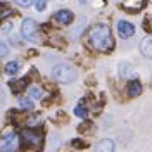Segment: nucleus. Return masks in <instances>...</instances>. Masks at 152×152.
Returning <instances> with one entry per match:
<instances>
[{
    "label": "nucleus",
    "instance_id": "nucleus-1",
    "mask_svg": "<svg viewBox=\"0 0 152 152\" xmlns=\"http://www.w3.org/2000/svg\"><path fill=\"white\" fill-rule=\"evenodd\" d=\"M88 42L99 52H109L114 47L113 33H111V28L107 24H95L94 28H90Z\"/></svg>",
    "mask_w": 152,
    "mask_h": 152
},
{
    "label": "nucleus",
    "instance_id": "nucleus-2",
    "mask_svg": "<svg viewBox=\"0 0 152 152\" xmlns=\"http://www.w3.org/2000/svg\"><path fill=\"white\" fill-rule=\"evenodd\" d=\"M52 76L56 78V81H59V83H73L78 75H76V69L71 64L61 62V64H56L54 66Z\"/></svg>",
    "mask_w": 152,
    "mask_h": 152
},
{
    "label": "nucleus",
    "instance_id": "nucleus-3",
    "mask_svg": "<svg viewBox=\"0 0 152 152\" xmlns=\"http://www.w3.org/2000/svg\"><path fill=\"white\" fill-rule=\"evenodd\" d=\"M21 35L29 40V42H37L38 40V24L33 19H24L21 24Z\"/></svg>",
    "mask_w": 152,
    "mask_h": 152
},
{
    "label": "nucleus",
    "instance_id": "nucleus-4",
    "mask_svg": "<svg viewBox=\"0 0 152 152\" xmlns=\"http://www.w3.org/2000/svg\"><path fill=\"white\" fill-rule=\"evenodd\" d=\"M21 137H23V140L26 142V145H29V147H40L42 142H43L42 135L38 132H35V130H24Z\"/></svg>",
    "mask_w": 152,
    "mask_h": 152
},
{
    "label": "nucleus",
    "instance_id": "nucleus-5",
    "mask_svg": "<svg viewBox=\"0 0 152 152\" xmlns=\"http://www.w3.org/2000/svg\"><path fill=\"white\" fill-rule=\"evenodd\" d=\"M118 33H119L121 38H132L135 35V26L132 23L121 19V21H118Z\"/></svg>",
    "mask_w": 152,
    "mask_h": 152
},
{
    "label": "nucleus",
    "instance_id": "nucleus-6",
    "mask_svg": "<svg viewBox=\"0 0 152 152\" xmlns=\"http://www.w3.org/2000/svg\"><path fill=\"white\" fill-rule=\"evenodd\" d=\"M143 5H145V0H124L123 4L124 10H128L132 14H137L138 10H142Z\"/></svg>",
    "mask_w": 152,
    "mask_h": 152
},
{
    "label": "nucleus",
    "instance_id": "nucleus-7",
    "mask_svg": "<svg viewBox=\"0 0 152 152\" xmlns=\"http://www.w3.org/2000/svg\"><path fill=\"white\" fill-rule=\"evenodd\" d=\"M16 147H18V137H16L14 133L7 135V137L2 140V143H0V151H14Z\"/></svg>",
    "mask_w": 152,
    "mask_h": 152
},
{
    "label": "nucleus",
    "instance_id": "nucleus-8",
    "mask_svg": "<svg viewBox=\"0 0 152 152\" xmlns=\"http://www.w3.org/2000/svg\"><path fill=\"white\" fill-rule=\"evenodd\" d=\"M56 19L59 21V23H62V24H69V23H73V19H75V16H73V12L67 9H61L56 12Z\"/></svg>",
    "mask_w": 152,
    "mask_h": 152
},
{
    "label": "nucleus",
    "instance_id": "nucleus-9",
    "mask_svg": "<svg viewBox=\"0 0 152 152\" xmlns=\"http://www.w3.org/2000/svg\"><path fill=\"white\" fill-rule=\"evenodd\" d=\"M140 52L143 57L152 59V37H145L140 43Z\"/></svg>",
    "mask_w": 152,
    "mask_h": 152
},
{
    "label": "nucleus",
    "instance_id": "nucleus-10",
    "mask_svg": "<svg viewBox=\"0 0 152 152\" xmlns=\"http://www.w3.org/2000/svg\"><path fill=\"white\" fill-rule=\"evenodd\" d=\"M95 151L99 152H113L114 151V142L111 138H104V140H100V142L95 145Z\"/></svg>",
    "mask_w": 152,
    "mask_h": 152
},
{
    "label": "nucleus",
    "instance_id": "nucleus-11",
    "mask_svg": "<svg viewBox=\"0 0 152 152\" xmlns=\"http://www.w3.org/2000/svg\"><path fill=\"white\" fill-rule=\"evenodd\" d=\"M142 94V85H140V81L138 80H133L128 83V95L130 97H138V95Z\"/></svg>",
    "mask_w": 152,
    "mask_h": 152
},
{
    "label": "nucleus",
    "instance_id": "nucleus-12",
    "mask_svg": "<svg viewBox=\"0 0 152 152\" xmlns=\"http://www.w3.org/2000/svg\"><path fill=\"white\" fill-rule=\"evenodd\" d=\"M18 71H19V62H16V61H12V62H9V64L5 66V73L9 76L18 75Z\"/></svg>",
    "mask_w": 152,
    "mask_h": 152
},
{
    "label": "nucleus",
    "instance_id": "nucleus-13",
    "mask_svg": "<svg viewBox=\"0 0 152 152\" xmlns=\"http://www.w3.org/2000/svg\"><path fill=\"white\" fill-rule=\"evenodd\" d=\"M24 86H26V80H19V81H12V83H10L12 92H16V94H18V92H21Z\"/></svg>",
    "mask_w": 152,
    "mask_h": 152
},
{
    "label": "nucleus",
    "instance_id": "nucleus-14",
    "mask_svg": "<svg viewBox=\"0 0 152 152\" xmlns=\"http://www.w3.org/2000/svg\"><path fill=\"white\" fill-rule=\"evenodd\" d=\"M29 97H33V99H42L43 94H42V90H40V88L31 86V88H29Z\"/></svg>",
    "mask_w": 152,
    "mask_h": 152
},
{
    "label": "nucleus",
    "instance_id": "nucleus-15",
    "mask_svg": "<svg viewBox=\"0 0 152 152\" xmlns=\"http://www.w3.org/2000/svg\"><path fill=\"white\" fill-rule=\"evenodd\" d=\"M75 114L78 118H86L88 116V111H86V107H81V105H78L75 109Z\"/></svg>",
    "mask_w": 152,
    "mask_h": 152
},
{
    "label": "nucleus",
    "instance_id": "nucleus-16",
    "mask_svg": "<svg viewBox=\"0 0 152 152\" xmlns=\"http://www.w3.org/2000/svg\"><path fill=\"white\" fill-rule=\"evenodd\" d=\"M35 7H37V10L42 12V10L47 7V0H37V2H35Z\"/></svg>",
    "mask_w": 152,
    "mask_h": 152
},
{
    "label": "nucleus",
    "instance_id": "nucleus-17",
    "mask_svg": "<svg viewBox=\"0 0 152 152\" xmlns=\"http://www.w3.org/2000/svg\"><path fill=\"white\" fill-rule=\"evenodd\" d=\"M21 107L31 111V109H33V102H31V100H26V99H21Z\"/></svg>",
    "mask_w": 152,
    "mask_h": 152
},
{
    "label": "nucleus",
    "instance_id": "nucleus-18",
    "mask_svg": "<svg viewBox=\"0 0 152 152\" xmlns=\"http://www.w3.org/2000/svg\"><path fill=\"white\" fill-rule=\"evenodd\" d=\"M14 2H16L18 5H21V7H29L35 0H14Z\"/></svg>",
    "mask_w": 152,
    "mask_h": 152
},
{
    "label": "nucleus",
    "instance_id": "nucleus-19",
    "mask_svg": "<svg viewBox=\"0 0 152 152\" xmlns=\"http://www.w3.org/2000/svg\"><path fill=\"white\" fill-rule=\"evenodd\" d=\"M7 52H9V47H7L4 42H0V57L7 56Z\"/></svg>",
    "mask_w": 152,
    "mask_h": 152
}]
</instances>
